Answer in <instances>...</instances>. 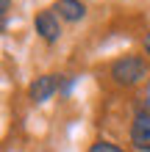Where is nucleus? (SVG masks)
I'll list each match as a JSON object with an SVG mask.
<instances>
[{
	"label": "nucleus",
	"instance_id": "obj_1",
	"mask_svg": "<svg viewBox=\"0 0 150 152\" xmlns=\"http://www.w3.org/2000/svg\"><path fill=\"white\" fill-rule=\"evenodd\" d=\"M147 75H150L147 61H145V56H136V53L120 56L117 61H111V66H109V77H111V83H114V86H120V88H134V86L142 83Z\"/></svg>",
	"mask_w": 150,
	"mask_h": 152
},
{
	"label": "nucleus",
	"instance_id": "obj_2",
	"mask_svg": "<svg viewBox=\"0 0 150 152\" xmlns=\"http://www.w3.org/2000/svg\"><path fill=\"white\" fill-rule=\"evenodd\" d=\"M128 138H131V144H134V149L150 152V105H147V108H139L134 113Z\"/></svg>",
	"mask_w": 150,
	"mask_h": 152
},
{
	"label": "nucleus",
	"instance_id": "obj_3",
	"mask_svg": "<svg viewBox=\"0 0 150 152\" xmlns=\"http://www.w3.org/2000/svg\"><path fill=\"white\" fill-rule=\"evenodd\" d=\"M56 91H61V75H39V77H33L31 86H28V100L33 105H42Z\"/></svg>",
	"mask_w": 150,
	"mask_h": 152
},
{
	"label": "nucleus",
	"instance_id": "obj_4",
	"mask_svg": "<svg viewBox=\"0 0 150 152\" xmlns=\"http://www.w3.org/2000/svg\"><path fill=\"white\" fill-rule=\"evenodd\" d=\"M61 17L53 11V8H47V11H39L36 17H33V28H36V33L42 36V42L47 44H56L61 39Z\"/></svg>",
	"mask_w": 150,
	"mask_h": 152
},
{
	"label": "nucleus",
	"instance_id": "obj_5",
	"mask_svg": "<svg viewBox=\"0 0 150 152\" xmlns=\"http://www.w3.org/2000/svg\"><path fill=\"white\" fill-rule=\"evenodd\" d=\"M53 11H58V17L64 22H81L86 17V6L81 3V0H56Z\"/></svg>",
	"mask_w": 150,
	"mask_h": 152
},
{
	"label": "nucleus",
	"instance_id": "obj_6",
	"mask_svg": "<svg viewBox=\"0 0 150 152\" xmlns=\"http://www.w3.org/2000/svg\"><path fill=\"white\" fill-rule=\"evenodd\" d=\"M86 152H125L120 144H114V141H106V138H98V141H92L89 149Z\"/></svg>",
	"mask_w": 150,
	"mask_h": 152
},
{
	"label": "nucleus",
	"instance_id": "obj_7",
	"mask_svg": "<svg viewBox=\"0 0 150 152\" xmlns=\"http://www.w3.org/2000/svg\"><path fill=\"white\" fill-rule=\"evenodd\" d=\"M72 83H75V77H72V75H69V77H61V94H69Z\"/></svg>",
	"mask_w": 150,
	"mask_h": 152
},
{
	"label": "nucleus",
	"instance_id": "obj_8",
	"mask_svg": "<svg viewBox=\"0 0 150 152\" xmlns=\"http://www.w3.org/2000/svg\"><path fill=\"white\" fill-rule=\"evenodd\" d=\"M8 8H11V0H0V17H3V20H6Z\"/></svg>",
	"mask_w": 150,
	"mask_h": 152
},
{
	"label": "nucleus",
	"instance_id": "obj_9",
	"mask_svg": "<svg viewBox=\"0 0 150 152\" xmlns=\"http://www.w3.org/2000/svg\"><path fill=\"white\" fill-rule=\"evenodd\" d=\"M142 47H145V56L150 58V31L145 33V39H142Z\"/></svg>",
	"mask_w": 150,
	"mask_h": 152
}]
</instances>
